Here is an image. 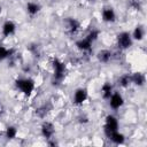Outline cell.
Here are the masks:
<instances>
[{
  "instance_id": "cell-8",
  "label": "cell",
  "mask_w": 147,
  "mask_h": 147,
  "mask_svg": "<svg viewBox=\"0 0 147 147\" xmlns=\"http://www.w3.org/2000/svg\"><path fill=\"white\" fill-rule=\"evenodd\" d=\"M65 26H67V30L70 34H75L78 30H79V22L75 18H71V17H68L67 21H65Z\"/></svg>"
},
{
  "instance_id": "cell-22",
  "label": "cell",
  "mask_w": 147,
  "mask_h": 147,
  "mask_svg": "<svg viewBox=\"0 0 147 147\" xmlns=\"http://www.w3.org/2000/svg\"><path fill=\"white\" fill-rule=\"evenodd\" d=\"M131 6H132L134 9H140V3H139L137 0H132V1H131Z\"/></svg>"
},
{
  "instance_id": "cell-17",
  "label": "cell",
  "mask_w": 147,
  "mask_h": 147,
  "mask_svg": "<svg viewBox=\"0 0 147 147\" xmlns=\"http://www.w3.org/2000/svg\"><path fill=\"white\" fill-rule=\"evenodd\" d=\"M145 36V32H144V29L141 26H137L132 33V39H136V40H142Z\"/></svg>"
},
{
  "instance_id": "cell-10",
  "label": "cell",
  "mask_w": 147,
  "mask_h": 147,
  "mask_svg": "<svg viewBox=\"0 0 147 147\" xmlns=\"http://www.w3.org/2000/svg\"><path fill=\"white\" fill-rule=\"evenodd\" d=\"M15 30H16V25L11 21H6L2 25V34L5 37H9V36L14 34Z\"/></svg>"
},
{
  "instance_id": "cell-6",
  "label": "cell",
  "mask_w": 147,
  "mask_h": 147,
  "mask_svg": "<svg viewBox=\"0 0 147 147\" xmlns=\"http://www.w3.org/2000/svg\"><path fill=\"white\" fill-rule=\"evenodd\" d=\"M86 99H87L86 88H77L75 91V94H74V103L75 105H77V106L83 105Z\"/></svg>"
},
{
  "instance_id": "cell-14",
  "label": "cell",
  "mask_w": 147,
  "mask_h": 147,
  "mask_svg": "<svg viewBox=\"0 0 147 147\" xmlns=\"http://www.w3.org/2000/svg\"><path fill=\"white\" fill-rule=\"evenodd\" d=\"M101 94L103 99H109L110 95L113 94V86L110 83H105L101 87Z\"/></svg>"
},
{
  "instance_id": "cell-20",
  "label": "cell",
  "mask_w": 147,
  "mask_h": 147,
  "mask_svg": "<svg viewBox=\"0 0 147 147\" xmlns=\"http://www.w3.org/2000/svg\"><path fill=\"white\" fill-rule=\"evenodd\" d=\"M17 134V130L15 126H8L7 130H6V137L8 139H14Z\"/></svg>"
},
{
  "instance_id": "cell-12",
  "label": "cell",
  "mask_w": 147,
  "mask_h": 147,
  "mask_svg": "<svg viewBox=\"0 0 147 147\" xmlns=\"http://www.w3.org/2000/svg\"><path fill=\"white\" fill-rule=\"evenodd\" d=\"M76 46H77L78 49H80V51H83V52H88V51H91V48H92V42H91L90 40H87L86 38H84V39L78 40V41L76 42Z\"/></svg>"
},
{
  "instance_id": "cell-18",
  "label": "cell",
  "mask_w": 147,
  "mask_h": 147,
  "mask_svg": "<svg viewBox=\"0 0 147 147\" xmlns=\"http://www.w3.org/2000/svg\"><path fill=\"white\" fill-rule=\"evenodd\" d=\"M118 84H119L122 87H127V86L131 84V76H129V75H123V76H121V78L118 79Z\"/></svg>"
},
{
  "instance_id": "cell-5",
  "label": "cell",
  "mask_w": 147,
  "mask_h": 147,
  "mask_svg": "<svg viewBox=\"0 0 147 147\" xmlns=\"http://www.w3.org/2000/svg\"><path fill=\"white\" fill-rule=\"evenodd\" d=\"M123 103H124L123 96L117 92H115V93L113 92V94L109 98V106L113 109H118V108H121L123 106Z\"/></svg>"
},
{
  "instance_id": "cell-13",
  "label": "cell",
  "mask_w": 147,
  "mask_h": 147,
  "mask_svg": "<svg viewBox=\"0 0 147 147\" xmlns=\"http://www.w3.org/2000/svg\"><path fill=\"white\" fill-rule=\"evenodd\" d=\"M131 83H133L138 86H142L145 83V76L141 72H134L131 76Z\"/></svg>"
},
{
  "instance_id": "cell-7",
  "label": "cell",
  "mask_w": 147,
  "mask_h": 147,
  "mask_svg": "<svg viewBox=\"0 0 147 147\" xmlns=\"http://www.w3.org/2000/svg\"><path fill=\"white\" fill-rule=\"evenodd\" d=\"M55 130H54V125L51 122H44L41 125V134L44 138L46 139H51L54 134Z\"/></svg>"
},
{
  "instance_id": "cell-21",
  "label": "cell",
  "mask_w": 147,
  "mask_h": 147,
  "mask_svg": "<svg viewBox=\"0 0 147 147\" xmlns=\"http://www.w3.org/2000/svg\"><path fill=\"white\" fill-rule=\"evenodd\" d=\"M98 37H99V31L98 30H92V31H90L88 32V34L85 37L87 40H90L92 44L98 39Z\"/></svg>"
},
{
  "instance_id": "cell-9",
  "label": "cell",
  "mask_w": 147,
  "mask_h": 147,
  "mask_svg": "<svg viewBox=\"0 0 147 147\" xmlns=\"http://www.w3.org/2000/svg\"><path fill=\"white\" fill-rule=\"evenodd\" d=\"M102 20L108 23H113L116 20V14L111 7H107L102 10Z\"/></svg>"
},
{
  "instance_id": "cell-4",
  "label": "cell",
  "mask_w": 147,
  "mask_h": 147,
  "mask_svg": "<svg viewBox=\"0 0 147 147\" xmlns=\"http://www.w3.org/2000/svg\"><path fill=\"white\" fill-rule=\"evenodd\" d=\"M117 45L121 49H127L132 46V36L129 32H121L117 34Z\"/></svg>"
},
{
  "instance_id": "cell-16",
  "label": "cell",
  "mask_w": 147,
  "mask_h": 147,
  "mask_svg": "<svg viewBox=\"0 0 147 147\" xmlns=\"http://www.w3.org/2000/svg\"><path fill=\"white\" fill-rule=\"evenodd\" d=\"M26 10H28V13H29L30 15H36V14L39 13L40 6H39L38 3H36V2H29V3L26 5Z\"/></svg>"
},
{
  "instance_id": "cell-1",
  "label": "cell",
  "mask_w": 147,
  "mask_h": 147,
  "mask_svg": "<svg viewBox=\"0 0 147 147\" xmlns=\"http://www.w3.org/2000/svg\"><path fill=\"white\" fill-rule=\"evenodd\" d=\"M15 84L16 87L25 95H30L34 90V82L31 78H20L16 80Z\"/></svg>"
},
{
  "instance_id": "cell-11",
  "label": "cell",
  "mask_w": 147,
  "mask_h": 147,
  "mask_svg": "<svg viewBox=\"0 0 147 147\" xmlns=\"http://www.w3.org/2000/svg\"><path fill=\"white\" fill-rule=\"evenodd\" d=\"M96 57H98V60H99L101 63H107V62H109V61L111 60L113 54H111V52L108 51V49H102V51H100V52L96 54Z\"/></svg>"
},
{
  "instance_id": "cell-19",
  "label": "cell",
  "mask_w": 147,
  "mask_h": 147,
  "mask_svg": "<svg viewBox=\"0 0 147 147\" xmlns=\"http://www.w3.org/2000/svg\"><path fill=\"white\" fill-rule=\"evenodd\" d=\"M11 53H13V49H8L3 46H0V61L9 57L11 55Z\"/></svg>"
},
{
  "instance_id": "cell-3",
  "label": "cell",
  "mask_w": 147,
  "mask_h": 147,
  "mask_svg": "<svg viewBox=\"0 0 147 147\" xmlns=\"http://www.w3.org/2000/svg\"><path fill=\"white\" fill-rule=\"evenodd\" d=\"M53 68H54V80L55 82H61L64 78L65 75V65L63 62L60 60L55 59L53 61Z\"/></svg>"
},
{
  "instance_id": "cell-23",
  "label": "cell",
  "mask_w": 147,
  "mask_h": 147,
  "mask_svg": "<svg viewBox=\"0 0 147 147\" xmlns=\"http://www.w3.org/2000/svg\"><path fill=\"white\" fill-rule=\"evenodd\" d=\"M88 1H91V2H94V1H95V0H88Z\"/></svg>"
},
{
  "instance_id": "cell-2",
  "label": "cell",
  "mask_w": 147,
  "mask_h": 147,
  "mask_svg": "<svg viewBox=\"0 0 147 147\" xmlns=\"http://www.w3.org/2000/svg\"><path fill=\"white\" fill-rule=\"evenodd\" d=\"M105 133L106 136L109 138L111 133H114L115 131H118V121L115 116L113 115H108L106 117V123H105Z\"/></svg>"
},
{
  "instance_id": "cell-15",
  "label": "cell",
  "mask_w": 147,
  "mask_h": 147,
  "mask_svg": "<svg viewBox=\"0 0 147 147\" xmlns=\"http://www.w3.org/2000/svg\"><path fill=\"white\" fill-rule=\"evenodd\" d=\"M109 139H110L114 144H116V145H121V144L124 142V136H123L122 133H119L118 131H115L114 133H111L110 137H109Z\"/></svg>"
}]
</instances>
